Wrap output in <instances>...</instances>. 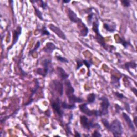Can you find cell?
Segmentation results:
<instances>
[{
  "mask_svg": "<svg viewBox=\"0 0 137 137\" xmlns=\"http://www.w3.org/2000/svg\"><path fill=\"white\" fill-rule=\"evenodd\" d=\"M103 27L106 31L110 33H114L116 31L117 25L114 22H111L110 23L104 22L103 23Z\"/></svg>",
  "mask_w": 137,
  "mask_h": 137,
  "instance_id": "obj_15",
  "label": "cell"
},
{
  "mask_svg": "<svg viewBox=\"0 0 137 137\" xmlns=\"http://www.w3.org/2000/svg\"><path fill=\"white\" fill-rule=\"evenodd\" d=\"M22 32V28L21 26L18 25L16 28L13 30V39H12V42L11 45L8 48V51L10 50L12 48L14 45L16 44V43L18 42L20 36L21 35Z\"/></svg>",
  "mask_w": 137,
  "mask_h": 137,
  "instance_id": "obj_7",
  "label": "cell"
},
{
  "mask_svg": "<svg viewBox=\"0 0 137 137\" xmlns=\"http://www.w3.org/2000/svg\"><path fill=\"white\" fill-rule=\"evenodd\" d=\"M124 66L125 69L127 71H130V68H132V69H135L136 68V63L134 60H131V61L125 63V64H124Z\"/></svg>",
  "mask_w": 137,
  "mask_h": 137,
  "instance_id": "obj_21",
  "label": "cell"
},
{
  "mask_svg": "<svg viewBox=\"0 0 137 137\" xmlns=\"http://www.w3.org/2000/svg\"><path fill=\"white\" fill-rule=\"evenodd\" d=\"M136 118H137V117H136V116H135V117H134V119H133L134 123V125H135V126L137 125V124H136Z\"/></svg>",
  "mask_w": 137,
  "mask_h": 137,
  "instance_id": "obj_42",
  "label": "cell"
},
{
  "mask_svg": "<svg viewBox=\"0 0 137 137\" xmlns=\"http://www.w3.org/2000/svg\"><path fill=\"white\" fill-rule=\"evenodd\" d=\"M121 3L124 6V7H129L131 6L130 1H128V0H123V1H121Z\"/></svg>",
  "mask_w": 137,
  "mask_h": 137,
  "instance_id": "obj_35",
  "label": "cell"
},
{
  "mask_svg": "<svg viewBox=\"0 0 137 137\" xmlns=\"http://www.w3.org/2000/svg\"><path fill=\"white\" fill-rule=\"evenodd\" d=\"M48 28L49 29L54 33L58 38L63 40H67V37L65 33L62 31V30L53 24H49L48 25Z\"/></svg>",
  "mask_w": 137,
  "mask_h": 137,
  "instance_id": "obj_8",
  "label": "cell"
},
{
  "mask_svg": "<svg viewBox=\"0 0 137 137\" xmlns=\"http://www.w3.org/2000/svg\"><path fill=\"white\" fill-rule=\"evenodd\" d=\"M56 49H58V48L56 46V45L53 42H48L46 43L45 46L42 49V51L45 53L51 54Z\"/></svg>",
  "mask_w": 137,
  "mask_h": 137,
  "instance_id": "obj_10",
  "label": "cell"
},
{
  "mask_svg": "<svg viewBox=\"0 0 137 137\" xmlns=\"http://www.w3.org/2000/svg\"><path fill=\"white\" fill-rule=\"evenodd\" d=\"M63 2L64 3H68L70 2V1H63Z\"/></svg>",
  "mask_w": 137,
  "mask_h": 137,
  "instance_id": "obj_43",
  "label": "cell"
},
{
  "mask_svg": "<svg viewBox=\"0 0 137 137\" xmlns=\"http://www.w3.org/2000/svg\"><path fill=\"white\" fill-rule=\"evenodd\" d=\"M32 6L34 8V12H35V14L36 15V16L41 21H43V16H42V13L41 12V11L38 9L35 6H34V4H32Z\"/></svg>",
  "mask_w": 137,
  "mask_h": 137,
  "instance_id": "obj_25",
  "label": "cell"
},
{
  "mask_svg": "<svg viewBox=\"0 0 137 137\" xmlns=\"http://www.w3.org/2000/svg\"><path fill=\"white\" fill-rule=\"evenodd\" d=\"M115 95H116L118 98L120 99H122L125 98V96H124L122 93H119V92H115Z\"/></svg>",
  "mask_w": 137,
  "mask_h": 137,
  "instance_id": "obj_37",
  "label": "cell"
},
{
  "mask_svg": "<svg viewBox=\"0 0 137 137\" xmlns=\"http://www.w3.org/2000/svg\"><path fill=\"white\" fill-rule=\"evenodd\" d=\"M99 22L98 20L96 21L93 22L92 23V29L93 32L95 33V36L94 37L95 40L97 41V42L103 47L106 51L109 50V47H108V45L105 42V40L104 37L101 34L99 31Z\"/></svg>",
  "mask_w": 137,
  "mask_h": 137,
  "instance_id": "obj_1",
  "label": "cell"
},
{
  "mask_svg": "<svg viewBox=\"0 0 137 137\" xmlns=\"http://www.w3.org/2000/svg\"><path fill=\"white\" fill-rule=\"evenodd\" d=\"M39 81L38 80V79H35V86L32 89V90H31V98H32L34 94L36 93L37 91L38 90V89L39 88Z\"/></svg>",
  "mask_w": 137,
  "mask_h": 137,
  "instance_id": "obj_27",
  "label": "cell"
},
{
  "mask_svg": "<svg viewBox=\"0 0 137 137\" xmlns=\"http://www.w3.org/2000/svg\"><path fill=\"white\" fill-rule=\"evenodd\" d=\"M115 109H116V111L117 113H118L120 110H123L124 109H123L121 106H119L118 104H115Z\"/></svg>",
  "mask_w": 137,
  "mask_h": 137,
  "instance_id": "obj_38",
  "label": "cell"
},
{
  "mask_svg": "<svg viewBox=\"0 0 137 137\" xmlns=\"http://www.w3.org/2000/svg\"><path fill=\"white\" fill-rule=\"evenodd\" d=\"M99 100L101 101L99 110L101 117L108 115L109 114V107L110 105L108 98L105 96H102L99 98Z\"/></svg>",
  "mask_w": 137,
  "mask_h": 137,
  "instance_id": "obj_4",
  "label": "cell"
},
{
  "mask_svg": "<svg viewBox=\"0 0 137 137\" xmlns=\"http://www.w3.org/2000/svg\"><path fill=\"white\" fill-rule=\"evenodd\" d=\"M64 85L65 86V94L68 98L74 94V88L72 86L71 83L69 80H65Z\"/></svg>",
  "mask_w": 137,
  "mask_h": 137,
  "instance_id": "obj_12",
  "label": "cell"
},
{
  "mask_svg": "<svg viewBox=\"0 0 137 137\" xmlns=\"http://www.w3.org/2000/svg\"><path fill=\"white\" fill-rule=\"evenodd\" d=\"M52 86L53 89L58 94L59 97H62L63 95V84L60 82L55 80L52 82Z\"/></svg>",
  "mask_w": 137,
  "mask_h": 137,
  "instance_id": "obj_9",
  "label": "cell"
},
{
  "mask_svg": "<svg viewBox=\"0 0 137 137\" xmlns=\"http://www.w3.org/2000/svg\"><path fill=\"white\" fill-rule=\"evenodd\" d=\"M120 78L117 77L116 76L114 75H112L111 76V84L113 86L116 88H118L120 87Z\"/></svg>",
  "mask_w": 137,
  "mask_h": 137,
  "instance_id": "obj_18",
  "label": "cell"
},
{
  "mask_svg": "<svg viewBox=\"0 0 137 137\" xmlns=\"http://www.w3.org/2000/svg\"><path fill=\"white\" fill-rule=\"evenodd\" d=\"M41 65L43 67V68L45 71L48 74L49 70H50V67L52 64V59L49 58H45L42 60L41 63Z\"/></svg>",
  "mask_w": 137,
  "mask_h": 137,
  "instance_id": "obj_17",
  "label": "cell"
},
{
  "mask_svg": "<svg viewBox=\"0 0 137 137\" xmlns=\"http://www.w3.org/2000/svg\"><path fill=\"white\" fill-rule=\"evenodd\" d=\"M40 32L41 33V36H49L50 35V32L48 31L47 27H45L44 25H43L41 29H40Z\"/></svg>",
  "mask_w": 137,
  "mask_h": 137,
  "instance_id": "obj_26",
  "label": "cell"
},
{
  "mask_svg": "<svg viewBox=\"0 0 137 137\" xmlns=\"http://www.w3.org/2000/svg\"><path fill=\"white\" fill-rule=\"evenodd\" d=\"M92 136H94V137H101L102 136L101 134L100 133L99 131H98V130H95L93 133L92 134Z\"/></svg>",
  "mask_w": 137,
  "mask_h": 137,
  "instance_id": "obj_36",
  "label": "cell"
},
{
  "mask_svg": "<svg viewBox=\"0 0 137 137\" xmlns=\"http://www.w3.org/2000/svg\"><path fill=\"white\" fill-rule=\"evenodd\" d=\"M40 45H41L40 42L39 41H37V43H36V44H35V45L34 48L32 50H31V51H29V53H28V55H32V54L33 53H34L35 51H37V50L39 49V48L40 47Z\"/></svg>",
  "mask_w": 137,
  "mask_h": 137,
  "instance_id": "obj_31",
  "label": "cell"
},
{
  "mask_svg": "<svg viewBox=\"0 0 137 137\" xmlns=\"http://www.w3.org/2000/svg\"><path fill=\"white\" fill-rule=\"evenodd\" d=\"M55 58L57 59V60H58V61H59L60 62L64 63H69V60L67 58L63 57V56H60V55L55 56Z\"/></svg>",
  "mask_w": 137,
  "mask_h": 137,
  "instance_id": "obj_28",
  "label": "cell"
},
{
  "mask_svg": "<svg viewBox=\"0 0 137 137\" xmlns=\"http://www.w3.org/2000/svg\"><path fill=\"white\" fill-rule=\"evenodd\" d=\"M75 132V135H74L75 136H81V134L79 132H76V131Z\"/></svg>",
  "mask_w": 137,
  "mask_h": 137,
  "instance_id": "obj_41",
  "label": "cell"
},
{
  "mask_svg": "<svg viewBox=\"0 0 137 137\" xmlns=\"http://www.w3.org/2000/svg\"><path fill=\"white\" fill-rule=\"evenodd\" d=\"M119 43L122 44L123 46L125 48H127L130 45H132L131 42L130 41H126L124 38H119Z\"/></svg>",
  "mask_w": 137,
  "mask_h": 137,
  "instance_id": "obj_24",
  "label": "cell"
},
{
  "mask_svg": "<svg viewBox=\"0 0 137 137\" xmlns=\"http://www.w3.org/2000/svg\"><path fill=\"white\" fill-rule=\"evenodd\" d=\"M60 100L59 98H57L55 100H52L50 103L52 108L55 113L60 118H62L64 115V111L62 109V106L60 105Z\"/></svg>",
  "mask_w": 137,
  "mask_h": 137,
  "instance_id": "obj_6",
  "label": "cell"
},
{
  "mask_svg": "<svg viewBox=\"0 0 137 137\" xmlns=\"http://www.w3.org/2000/svg\"><path fill=\"white\" fill-rule=\"evenodd\" d=\"M124 106H125V109L128 111L129 112V113H130V105L127 102H125L124 103Z\"/></svg>",
  "mask_w": 137,
  "mask_h": 137,
  "instance_id": "obj_39",
  "label": "cell"
},
{
  "mask_svg": "<svg viewBox=\"0 0 137 137\" xmlns=\"http://www.w3.org/2000/svg\"><path fill=\"white\" fill-rule=\"evenodd\" d=\"M109 131H110L114 136H121L123 133V126L120 121L117 118L115 119L110 124Z\"/></svg>",
  "mask_w": 137,
  "mask_h": 137,
  "instance_id": "obj_3",
  "label": "cell"
},
{
  "mask_svg": "<svg viewBox=\"0 0 137 137\" xmlns=\"http://www.w3.org/2000/svg\"><path fill=\"white\" fill-rule=\"evenodd\" d=\"M56 72L57 75H58V77L60 78V79L63 80H65L68 79L70 75L69 74H68L66 72V71L62 67H60L59 66L57 67Z\"/></svg>",
  "mask_w": 137,
  "mask_h": 137,
  "instance_id": "obj_16",
  "label": "cell"
},
{
  "mask_svg": "<svg viewBox=\"0 0 137 137\" xmlns=\"http://www.w3.org/2000/svg\"><path fill=\"white\" fill-rule=\"evenodd\" d=\"M80 122L82 126L85 130L89 131L93 128L101 129V126L98 123L95 122L93 119H89L85 115L80 116Z\"/></svg>",
  "mask_w": 137,
  "mask_h": 137,
  "instance_id": "obj_2",
  "label": "cell"
},
{
  "mask_svg": "<svg viewBox=\"0 0 137 137\" xmlns=\"http://www.w3.org/2000/svg\"><path fill=\"white\" fill-rule=\"evenodd\" d=\"M68 16L69 19L71 21V22L77 24L81 19L80 18H78L77 14L71 8H68Z\"/></svg>",
  "mask_w": 137,
  "mask_h": 137,
  "instance_id": "obj_14",
  "label": "cell"
},
{
  "mask_svg": "<svg viewBox=\"0 0 137 137\" xmlns=\"http://www.w3.org/2000/svg\"><path fill=\"white\" fill-rule=\"evenodd\" d=\"M39 2H40V4H39L40 7L42 8V9L44 10H45L47 9L48 4H47V2H44L43 1H39Z\"/></svg>",
  "mask_w": 137,
  "mask_h": 137,
  "instance_id": "obj_34",
  "label": "cell"
},
{
  "mask_svg": "<svg viewBox=\"0 0 137 137\" xmlns=\"http://www.w3.org/2000/svg\"><path fill=\"white\" fill-rule=\"evenodd\" d=\"M131 90L134 93V94H135V95L136 97V96H137V95H136V94H137V93H136L137 89H136V88L135 87H133V88L131 89Z\"/></svg>",
  "mask_w": 137,
  "mask_h": 137,
  "instance_id": "obj_40",
  "label": "cell"
},
{
  "mask_svg": "<svg viewBox=\"0 0 137 137\" xmlns=\"http://www.w3.org/2000/svg\"><path fill=\"white\" fill-rule=\"evenodd\" d=\"M96 99V95L94 93H91L88 94V95L87 97V102L86 103L88 104H92L95 102Z\"/></svg>",
  "mask_w": 137,
  "mask_h": 137,
  "instance_id": "obj_22",
  "label": "cell"
},
{
  "mask_svg": "<svg viewBox=\"0 0 137 137\" xmlns=\"http://www.w3.org/2000/svg\"><path fill=\"white\" fill-rule=\"evenodd\" d=\"M62 108L63 109H69V110H73L77 108V106L75 104H68L65 101H64L61 102Z\"/></svg>",
  "mask_w": 137,
  "mask_h": 137,
  "instance_id": "obj_20",
  "label": "cell"
},
{
  "mask_svg": "<svg viewBox=\"0 0 137 137\" xmlns=\"http://www.w3.org/2000/svg\"><path fill=\"white\" fill-rule=\"evenodd\" d=\"M93 12H90L88 16H87V23H88V24L89 25L92 24V20L93 19Z\"/></svg>",
  "mask_w": 137,
  "mask_h": 137,
  "instance_id": "obj_33",
  "label": "cell"
},
{
  "mask_svg": "<svg viewBox=\"0 0 137 137\" xmlns=\"http://www.w3.org/2000/svg\"><path fill=\"white\" fill-rule=\"evenodd\" d=\"M68 99L69 103L70 104H75V103H82L84 102V100L82 98L76 96L74 94L69 97Z\"/></svg>",
  "mask_w": 137,
  "mask_h": 137,
  "instance_id": "obj_19",
  "label": "cell"
},
{
  "mask_svg": "<svg viewBox=\"0 0 137 137\" xmlns=\"http://www.w3.org/2000/svg\"><path fill=\"white\" fill-rule=\"evenodd\" d=\"M87 105L88 104L87 103H82L79 105V109L82 113L89 117H101L99 110H90L87 106Z\"/></svg>",
  "mask_w": 137,
  "mask_h": 137,
  "instance_id": "obj_5",
  "label": "cell"
},
{
  "mask_svg": "<svg viewBox=\"0 0 137 137\" xmlns=\"http://www.w3.org/2000/svg\"><path fill=\"white\" fill-rule=\"evenodd\" d=\"M122 116H123V118L124 119L125 122L127 124V125L128 126V127L129 128L130 130L132 132H135V127L133 125L132 120L131 118H130V117L128 115V114H126L125 112L122 113Z\"/></svg>",
  "mask_w": 137,
  "mask_h": 137,
  "instance_id": "obj_13",
  "label": "cell"
},
{
  "mask_svg": "<svg viewBox=\"0 0 137 137\" xmlns=\"http://www.w3.org/2000/svg\"><path fill=\"white\" fill-rule=\"evenodd\" d=\"M101 122L103 124V126L106 128V129L109 131V128H110V123L109 122V121L108 120V119L106 118H102L101 119Z\"/></svg>",
  "mask_w": 137,
  "mask_h": 137,
  "instance_id": "obj_29",
  "label": "cell"
},
{
  "mask_svg": "<svg viewBox=\"0 0 137 137\" xmlns=\"http://www.w3.org/2000/svg\"><path fill=\"white\" fill-rule=\"evenodd\" d=\"M36 72L38 74L40 75H41L42 76V77H46V75H47V72H45V71L44 70V69L42 68H38L36 70Z\"/></svg>",
  "mask_w": 137,
  "mask_h": 137,
  "instance_id": "obj_30",
  "label": "cell"
},
{
  "mask_svg": "<svg viewBox=\"0 0 137 137\" xmlns=\"http://www.w3.org/2000/svg\"><path fill=\"white\" fill-rule=\"evenodd\" d=\"M83 62L84 63V65H85L87 68L88 70V76L90 75L89 73V68L92 67L93 65V63L92 62V59H83Z\"/></svg>",
  "mask_w": 137,
  "mask_h": 137,
  "instance_id": "obj_23",
  "label": "cell"
},
{
  "mask_svg": "<svg viewBox=\"0 0 137 137\" xmlns=\"http://www.w3.org/2000/svg\"><path fill=\"white\" fill-rule=\"evenodd\" d=\"M78 26V28L80 31V36L82 37H86L88 33V28L87 27V26L85 25L84 23H83V21L82 19L80 20V21L77 23Z\"/></svg>",
  "mask_w": 137,
  "mask_h": 137,
  "instance_id": "obj_11",
  "label": "cell"
},
{
  "mask_svg": "<svg viewBox=\"0 0 137 137\" xmlns=\"http://www.w3.org/2000/svg\"><path fill=\"white\" fill-rule=\"evenodd\" d=\"M76 63H77V67H76V70H78L81 67H82L84 65V63L83 62V59H77L75 60Z\"/></svg>",
  "mask_w": 137,
  "mask_h": 137,
  "instance_id": "obj_32",
  "label": "cell"
}]
</instances>
